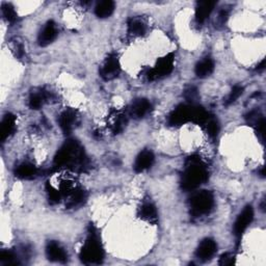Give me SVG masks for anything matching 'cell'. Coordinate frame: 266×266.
<instances>
[{
    "mask_svg": "<svg viewBox=\"0 0 266 266\" xmlns=\"http://www.w3.org/2000/svg\"><path fill=\"white\" fill-rule=\"evenodd\" d=\"M68 197H69V200H68L67 207H69V208H75L77 206L81 205L82 203L85 201L86 194H85L84 191H82L80 189H77V187H75V189L73 190V192Z\"/></svg>",
    "mask_w": 266,
    "mask_h": 266,
    "instance_id": "obj_21",
    "label": "cell"
},
{
    "mask_svg": "<svg viewBox=\"0 0 266 266\" xmlns=\"http://www.w3.org/2000/svg\"><path fill=\"white\" fill-rule=\"evenodd\" d=\"M191 214L194 217H200L211 211L214 206V198L212 193L201 191L196 193L190 201Z\"/></svg>",
    "mask_w": 266,
    "mask_h": 266,
    "instance_id": "obj_4",
    "label": "cell"
},
{
    "mask_svg": "<svg viewBox=\"0 0 266 266\" xmlns=\"http://www.w3.org/2000/svg\"><path fill=\"white\" fill-rule=\"evenodd\" d=\"M0 262L3 264H19L18 257L13 251H3L0 254Z\"/></svg>",
    "mask_w": 266,
    "mask_h": 266,
    "instance_id": "obj_27",
    "label": "cell"
},
{
    "mask_svg": "<svg viewBox=\"0 0 266 266\" xmlns=\"http://www.w3.org/2000/svg\"><path fill=\"white\" fill-rule=\"evenodd\" d=\"M216 6L215 2H200L196 8V19L199 23L204 22Z\"/></svg>",
    "mask_w": 266,
    "mask_h": 266,
    "instance_id": "obj_17",
    "label": "cell"
},
{
    "mask_svg": "<svg viewBox=\"0 0 266 266\" xmlns=\"http://www.w3.org/2000/svg\"><path fill=\"white\" fill-rule=\"evenodd\" d=\"M46 191H47V194H48V197H49V200L51 203H53V204H55V203H58L61 199V193L60 191H57L55 190L53 186H51L50 184H47L46 185Z\"/></svg>",
    "mask_w": 266,
    "mask_h": 266,
    "instance_id": "obj_29",
    "label": "cell"
},
{
    "mask_svg": "<svg viewBox=\"0 0 266 266\" xmlns=\"http://www.w3.org/2000/svg\"><path fill=\"white\" fill-rule=\"evenodd\" d=\"M77 114L73 109H67L59 116V126L65 134H70L77 124Z\"/></svg>",
    "mask_w": 266,
    "mask_h": 266,
    "instance_id": "obj_12",
    "label": "cell"
},
{
    "mask_svg": "<svg viewBox=\"0 0 266 266\" xmlns=\"http://www.w3.org/2000/svg\"><path fill=\"white\" fill-rule=\"evenodd\" d=\"M264 68H265V59H263V60L261 61V64L257 66L256 70H257V71H262V70H264Z\"/></svg>",
    "mask_w": 266,
    "mask_h": 266,
    "instance_id": "obj_32",
    "label": "cell"
},
{
    "mask_svg": "<svg viewBox=\"0 0 266 266\" xmlns=\"http://www.w3.org/2000/svg\"><path fill=\"white\" fill-rule=\"evenodd\" d=\"M253 218H254L253 207L246 206L242 210V212L238 215L235 224H234V234H235L236 237L240 238L242 236V234L244 233L246 228L252 223Z\"/></svg>",
    "mask_w": 266,
    "mask_h": 266,
    "instance_id": "obj_8",
    "label": "cell"
},
{
    "mask_svg": "<svg viewBox=\"0 0 266 266\" xmlns=\"http://www.w3.org/2000/svg\"><path fill=\"white\" fill-rule=\"evenodd\" d=\"M209 173L199 156H191L185 162L181 186L184 191H194L208 180Z\"/></svg>",
    "mask_w": 266,
    "mask_h": 266,
    "instance_id": "obj_2",
    "label": "cell"
},
{
    "mask_svg": "<svg viewBox=\"0 0 266 266\" xmlns=\"http://www.w3.org/2000/svg\"><path fill=\"white\" fill-rule=\"evenodd\" d=\"M154 159V154L151 151L145 150L140 152L134 163V170L136 173H142V171L149 169L153 165Z\"/></svg>",
    "mask_w": 266,
    "mask_h": 266,
    "instance_id": "obj_14",
    "label": "cell"
},
{
    "mask_svg": "<svg viewBox=\"0 0 266 266\" xmlns=\"http://www.w3.org/2000/svg\"><path fill=\"white\" fill-rule=\"evenodd\" d=\"M46 255L50 261L64 263L68 260V255L64 248L56 241H49L46 246Z\"/></svg>",
    "mask_w": 266,
    "mask_h": 266,
    "instance_id": "obj_11",
    "label": "cell"
},
{
    "mask_svg": "<svg viewBox=\"0 0 266 266\" xmlns=\"http://www.w3.org/2000/svg\"><path fill=\"white\" fill-rule=\"evenodd\" d=\"M216 251H217V244L215 243V241L211 238H206L198 246L196 251V256L200 261L206 262L214 256Z\"/></svg>",
    "mask_w": 266,
    "mask_h": 266,
    "instance_id": "obj_9",
    "label": "cell"
},
{
    "mask_svg": "<svg viewBox=\"0 0 266 266\" xmlns=\"http://www.w3.org/2000/svg\"><path fill=\"white\" fill-rule=\"evenodd\" d=\"M3 15L5 19L10 23H14L17 20V14H16L15 9L9 4L3 5Z\"/></svg>",
    "mask_w": 266,
    "mask_h": 266,
    "instance_id": "obj_28",
    "label": "cell"
},
{
    "mask_svg": "<svg viewBox=\"0 0 266 266\" xmlns=\"http://www.w3.org/2000/svg\"><path fill=\"white\" fill-rule=\"evenodd\" d=\"M87 160L83 148L75 139H69L57 151L53 166L55 169L69 168L73 170H83Z\"/></svg>",
    "mask_w": 266,
    "mask_h": 266,
    "instance_id": "obj_1",
    "label": "cell"
},
{
    "mask_svg": "<svg viewBox=\"0 0 266 266\" xmlns=\"http://www.w3.org/2000/svg\"><path fill=\"white\" fill-rule=\"evenodd\" d=\"M128 122V115L123 114V113H117L115 115L113 124H112V130L115 134L121 133L125 127H126V124Z\"/></svg>",
    "mask_w": 266,
    "mask_h": 266,
    "instance_id": "obj_24",
    "label": "cell"
},
{
    "mask_svg": "<svg viewBox=\"0 0 266 266\" xmlns=\"http://www.w3.org/2000/svg\"><path fill=\"white\" fill-rule=\"evenodd\" d=\"M174 62H175V57L173 53H169L159 58L158 61L156 62L155 67L147 71L145 75L146 79L148 81H154L156 79H159V78L167 76L174 69Z\"/></svg>",
    "mask_w": 266,
    "mask_h": 266,
    "instance_id": "obj_5",
    "label": "cell"
},
{
    "mask_svg": "<svg viewBox=\"0 0 266 266\" xmlns=\"http://www.w3.org/2000/svg\"><path fill=\"white\" fill-rule=\"evenodd\" d=\"M197 104H181L170 113L167 123L170 126H181L183 124L194 121L195 108Z\"/></svg>",
    "mask_w": 266,
    "mask_h": 266,
    "instance_id": "obj_6",
    "label": "cell"
},
{
    "mask_svg": "<svg viewBox=\"0 0 266 266\" xmlns=\"http://www.w3.org/2000/svg\"><path fill=\"white\" fill-rule=\"evenodd\" d=\"M146 25L139 19H130L128 22V33L133 37H140L146 34Z\"/></svg>",
    "mask_w": 266,
    "mask_h": 266,
    "instance_id": "obj_22",
    "label": "cell"
},
{
    "mask_svg": "<svg viewBox=\"0 0 266 266\" xmlns=\"http://www.w3.org/2000/svg\"><path fill=\"white\" fill-rule=\"evenodd\" d=\"M213 70H214V61L209 57H205L200 60L195 68L196 75L200 78L209 76L210 74H212Z\"/></svg>",
    "mask_w": 266,
    "mask_h": 266,
    "instance_id": "obj_19",
    "label": "cell"
},
{
    "mask_svg": "<svg viewBox=\"0 0 266 266\" xmlns=\"http://www.w3.org/2000/svg\"><path fill=\"white\" fill-rule=\"evenodd\" d=\"M80 260L86 265L100 264L104 259V251L98 234L94 227L90 228L86 240L79 254Z\"/></svg>",
    "mask_w": 266,
    "mask_h": 266,
    "instance_id": "obj_3",
    "label": "cell"
},
{
    "mask_svg": "<svg viewBox=\"0 0 266 266\" xmlns=\"http://www.w3.org/2000/svg\"><path fill=\"white\" fill-rule=\"evenodd\" d=\"M56 36H57L56 25L54 24L53 21H49L44 26V28L42 29V31L39 35V38H38L39 45L42 47H45L47 45L51 44L55 40Z\"/></svg>",
    "mask_w": 266,
    "mask_h": 266,
    "instance_id": "obj_13",
    "label": "cell"
},
{
    "mask_svg": "<svg viewBox=\"0 0 266 266\" xmlns=\"http://www.w3.org/2000/svg\"><path fill=\"white\" fill-rule=\"evenodd\" d=\"M115 3L111 0H105L97 5L95 9V14L98 18H108L115 11Z\"/></svg>",
    "mask_w": 266,
    "mask_h": 266,
    "instance_id": "obj_20",
    "label": "cell"
},
{
    "mask_svg": "<svg viewBox=\"0 0 266 266\" xmlns=\"http://www.w3.org/2000/svg\"><path fill=\"white\" fill-rule=\"evenodd\" d=\"M121 72V66L119 58L116 54L109 55L104 61L103 66L100 69V76L104 80H113L119 76Z\"/></svg>",
    "mask_w": 266,
    "mask_h": 266,
    "instance_id": "obj_7",
    "label": "cell"
},
{
    "mask_svg": "<svg viewBox=\"0 0 266 266\" xmlns=\"http://www.w3.org/2000/svg\"><path fill=\"white\" fill-rule=\"evenodd\" d=\"M235 263V256H234L232 253H226L224 254L221 259H220V265H233Z\"/></svg>",
    "mask_w": 266,
    "mask_h": 266,
    "instance_id": "obj_31",
    "label": "cell"
},
{
    "mask_svg": "<svg viewBox=\"0 0 266 266\" xmlns=\"http://www.w3.org/2000/svg\"><path fill=\"white\" fill-rule=\"evenodd\" d=\"M15 175L16 177H18L20 179L29 180L35 178L38 175V169L34 164H31L29 162H24L17 166V168L15 170Z\"/></svg>",
    "mask_w": 266,
    "mask_h": 266,
    "instance_id": "obj_18",
    "label": "cell"
},
{
    "mask_svg": "<svg viewBox=\"0 0 266 266\" xmlns=\"http://www.w3.org/2000/svg\"><path fill=\"white\" fill-rule=\"evenodd\" d=\"M199 97L198 90L195 86H189L184 91V98L190 102V104H196V100Z\"/></svg>",
    "mask_w": 266,
    "mask_h": 266,
    "instance_id": "obj_30",
    "label": "cell"
},
{
    "mask_svg": "<svg viewBox=\"0 0 266 266\" xmlns=\"http://www.w3.org/2000/svg\"><path fill=\"white\" fill-rule=\"evenodd\" d=\"M138 216L139 218H142L143 221L149 224H156V222L158 220L157 210H156L152 203H144L142 207L139 208Z\"/></svg>",
    "mask_w": 266,
    "mask_h": 266,
    "instance_id": "obj_16",
    "label": "cell"
},
{
    "mask_svg": "<svg viewBox=\"0 0 266 266\" xmlns=\"http://www.w3.org/2000/svg\"><path fill=\"white\" fill-rule=\"evenodd\" d=\"M49 95L46 92H37L33 93L29 97V107L31 109H40L43 104L48 99Z\"/></svg>",
    "mask_w": 266,
    "mask_h": 266,
    "instance_id": "obj_23",
    "label": "cell"
},
{
    "mask_svg": "<svg viewBox=\"0 0 266 266\" xmlns=\"http://www.w3.org/2000/svg\"><path fill=\"white\" fill-rule=\"evenodd\" d=\"M16 129V118L12 114H8L5 116L2 126H0V140L5 142V140L11 136Z\"/></svg>",
    "mask_w": 266,
    "mask_h": 266,
    "instance_id": "obj_15",
    "label": "cell"
},
{
    "mask_svg": "<svg viewBox=\"0 0 266 266\" xmlns=\"http://www.w3.org/2000/svg\"><path fill=\"white\" fill-rule=\"evenodd\" d=\"M152 109V104L147 99L135 100L128 109V116L133 119H142L147 116Z\"/></svg>",
    "mask_w": 266,
    "mask_h": 266,
    "instance_id": "obj_10",
    "label": "cell"
},
{
    "mask_svg": "<svg viewBox=\"0 0 266 266\" xmlns=\"http://www.w3.org/2000/svg\"><path fill=\"white\" fill-rule=\"evenodd\" d=\"M204 128L207 132V134L210 137H216L218 132H220V125H218V122L216 119H214L213 117H210L207 122L204 124Z\"/></svg>",
    "mask_w": 266,
    "mask_h": 266,
    "instance_id": "obj_25",
    "label": "cell"
},
{
    "mask_svg": "<svg viewBox=\"0 0 266 266\" xmlns=\"http://www.w3.org/2000/svg\"><path fill=\"white\" fill-rule=\"evenodd\" d=\"M242 93H243V87L241 85L233 86V88L231 90V92L228 95L227 99L225 100V104L226 105H230V104L234 103L242 95Z\"/></svg>",
    "mask_w": 266,
    "mask_h": 266,
    "instance_id": "obj_26",
    "label": "cell"
}]
</instances>
